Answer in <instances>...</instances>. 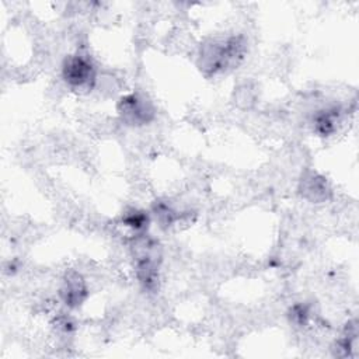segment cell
Returning <instances> with one entry per match:
<instances>
[{
	"label": "cell",
	"mask_w": 359,
	"mask_h": 359,
	"mask_svg": "<svg viewBox=\"0 0 359 359\" xmlns=\"http://www.w3.org/2000/svg\"><path fill=\"white\" fill-rule=\"evenodd\" d=\"M123 224L132 227L135 231L137 233H142L146 227H147V215L144 212H140V210H130V212H126L123 215Z\"/></svg>",
	"instance_id": "obj_7"
},
{
	"label": "cell",
	"mask_w": 359,
	"mask_h": 359,
	"mask_svg": "<svg viewBox=\"0 0 359 359\" xmlns=\"http://www.w3.org/2000/svg\"><path fill=\"white\" fill-rule=\"evenodd\" d=\"M300 192L304 198L310 199L311 202H321L328 198L330 188L323 177L314 172H309L307 175L302 177Z\"/></svg>",
	"instance_id": "obj_5"
},
{
	"label": "cell",
	"mask_w": 359,
	"mask_h": 359,
	"mask_svg": "<svg viewBox=\"0 0 359 359\" xmlns=\"http://www.w3.org/2000/svg\"><path fill=\"white\" fill-rule=\"evenodd\" d=\"M244 53V42L240 36H230L220 41H210L201 49V69L210 73L223 72L236 66Z\"/></svg>",
	"instance_id": "obj_1"
},
{
	"label": "cell",
	"mask_w": 359,
	"mask_h": 359,
	"mask_svg": "<svg viewBox=\"0 0 359 359\" xmlns=\"http://www.w3.org/2000/svg\"><path fill=\"white\" fill-rule=\"evenodd\" d=\"M118 112L122 121L129 125H143L154 116L153 104L144 95L137 93L122 97L118 104Z\"/></svg>",
	"instance_id": "obj_3"
},
{
	"label": "cell",
	"mask_w": 359,
	"mask_h": 359,
	"mask_svg": "<svg viewBox=\"0 0 359 359\" xmlns=\"http://www.w3.org/2000/svg\"><path fill=\"white\" fill-rule=\"evenodd\" d=\"M62 76L70 87L90 90L95 83L97 72L91 57L77 52L66 57L62 67Z\"/></svg>",
	"instance_id": "obj_2"
},
{
	"label": "cell",
	"mask_w": 359,
	"mask_h": 359,
	"mask_svg": "<svg viewBox=\"0 0 359 359\" xmlns=\"http://www.w3.org/2000/svg\"><path fill=\"white\" fill-rule=\"evenodd\" d=\"M341 111L337 107H330L318 111L314 115V125L316 130L321 135H330L337 129V123L339 122Z\"/></svg>",
	"instance_id": "obj_6"
},
{
	"label": "cell",
	"mask_w": 359,
	"mask_h": 359,
	"mask_svg": "<svg viewBox=\"0 0 359 359\" xmlns=\"http://www.w3.org/2000/svg\"><path fill=\"white\" fill-rule=\"evenodd\" d=\"M86 294H87V287L81 275L77 272L66 273L62 289H60V296L63 302L70 307H77L86 299Z\"/></svg>",
	"instance_id": "obj_4"
}]
</instances>
